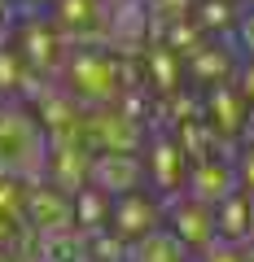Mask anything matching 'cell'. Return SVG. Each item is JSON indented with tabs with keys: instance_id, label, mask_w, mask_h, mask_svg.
Wrapping results in <instances>:
<instances>
[{
	"instance_id": "6da1fadb",
	"label": "cell",
	"mask_w": 254,
	"mask_h": 262,
	"mask_svg": "<svg viewBox=\"0 0 254 262\" xmlns=\"http://www.w3.org/2000/svg\"><path fill=\"white\" fill-rule=\"evenodd\" d=\"M70 92L79 101H110L119 92V66L101 53H79L70 61Z\"/></svg>"
},
{
	"instance_id": "7a4b0ae2",
	"label": "cell",
	"mask_w": 254,
	"mask_h": 262,
	"mask_svg": "<svg viewBox=\"0 0 254 262\" xmlns=\"http://www.w3.org/2000/svg\"><path fill=\"white\" fill-rule=\"evenodd\" d=\"M110 223L119 227V232L127 236V241H136V236L153 232V227L162 223V210H158V201H153V196H145L141 188H132V192H123L119 201H114Z\"/></svg>"
},
{
	"instance_id": "3957f363",
	"label": "cell",
	"mask_w": 254,
	"mask_h": 262,
	"mask_svg": "<svg viewBox=\"0 0 254 262\" xmlns=\"http://www.w3.org/2000/svg\"><path fill=\"white\" fill-rule=\"evenodd\" d=\"M171 227H175V236H180V241H184L193 253L206 249V245L219 236V227H215V206H206V201H198V196H193V201L175 206Z\"/></svg>"
},
{
	"instance_id": "277c9868",
	"label": "cell",
	"mask_w": 254,
	"mask_h": 262,
	"mask_svg": "<svg viewBox=\"0 0 254 262\" xmlns=\"http://www.w3.org/2000/svg\"><path fill=\"white\" fill-rule=\"evenodd\" d=\"M188 192L198 196V201H206V206H219L224 196L241 192V184H237V170L224 166V162H202V166L188 170Z\"/></svg>"
},
{
	"instance_id": "5b68a950",
	"label": "cell",
	"mask_w": 254,
	"mask_h": 262,
	"mask_svg": "<svg viewBox=\"0 0 254 262\" xmlns=\"http://www.w3.org/2000/svg\"><path fill=\"white\" fill-rule=\"evenodd\" d=\"M136 262H188V245L175 232L162 236L158 227L145 236H136Z\"/></svg>"
},
{
	"instance_id": "8992f818",
	"label": "cell",
	"mask_w": 254,
	"mask_h": 262,
	"mask_svg": "<svg viewBox=\"0 0 254 262\" xmlns=\"http://www.w3.org/2000/svg\"><path fill=\"white\" fill-rule=\"evenodd\" d=\"M198 262H250V258H245L237 245H228V241H219V236H215L206 249H198Z\"/></svg>"
},
{
	"instance_id": "52a82bcc",
	"label": "cell",
	"mask_w": 254,
	"mask_h": 262,
	"mask_svg": "<svg viewBox=\"0 0 254 262\" xmlns=\"http://www.w3.org/2000/svg\"><path fill=\"white\" fill-rule=\"evenodd\" d=\"M232 170H237V184H241V188H245V196H250V192H254V144L245 149L241 166H232Z\"/></svg>"
},
{
	"instance_id": "ba28073f",
	"label": "cell",
	"mask_w": 254,
	"mask_h": 262,
	"mask_svg": "<svg viewBox=\"0 0 254 262\" xmlns=\"http://www.w3.org/2000/svg\"><path fill=\"white\" fill-rule=\"evenodd\" d=\"M237 92H241V101L254 110V61L241 66V79H237Z\"/></svg>"
},
{
	"instance_id": "9c48e42d",
	"label": "cell",
	"mask_w": 254,
	"mask_h": 262,
	"mask_svg": "<svg viewBox=\"0 0 254 262\" xmlns=\"http://www.w3.org/2000/svg\"><path fill=\"white\" fill-rule=\"evenodd\" d=\"M250 236H254V201H250Z\"/></svg>"
},
{
	"instance_id": "30bf717a",
	"label": "cell",
	"mask_w": 254,
	"mask_h": 262,
	"mask_svg": "<svg viewBox=\"0 0 254 262\" xmlns=\"http://www.w3.org/2000/svg\"><path fill=\"white\" fill-rule=\"evenodd\" d=\"M250 5H254V0H250Z\"/></svg>"
}]
</instances>
